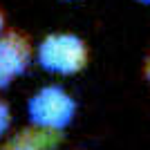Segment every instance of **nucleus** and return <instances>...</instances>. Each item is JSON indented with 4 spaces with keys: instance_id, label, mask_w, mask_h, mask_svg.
Instances as JSON below:
<instances>
[{
    "instance_id": "nucleus-1",
    "label": "nucleus",
    "mask_w": 150,
    "mask_h": 150,
    "mask_svg": "<svg viewBox=\"0 0 150 150\" xmlns=\"http://www.w3.org/2000/svg\"><path fill=\"white\" fill-rule=\"evenodd\" d=\"M88 61V45L76 34H50L38 47L40 67L47 72H54V74H79L81 69H85Z\"/></svg>"
},
{
    "instance_id": "nucleus-2",
    "label": "nucleus",
    "mask_w": 150,
    "mask_h": 150,
    "mask_svg": "<svg viewBox=\"0 0 150 150\" xmlns=\"http://www.w3.org/2000/svg\"><path fill=\"white\" fill-rule=\"evenodd\" d=\"M27 112L34 125L50 128V130H65L76 117V101L67 90L58 85H47L38 90L27 103Z\"/></svg>"
},
{
    "instance_id": "nucleus-3",
    "label": "nucleus",
    "mask_w": 150,
    "mask_h": 150,
    "mask_svg": "<svg viewBox=\"0 0 150 150\" xmlns=\"http://www.w3.org/2000/svg\"><path fill=\"white\" fill-rule=\"evenodd\" d=\"M31 61V45L20 31L0 34V88H5L13 79H18Z\"/></svg>"
},
{
    "instance_id": "nucleus-4",
    "label": "nucleus",
    "mask_w": 150,
    "mask_h": 150,
    "mask_svg": "<svg viewBox=\"0 0 150 150\" xmlns=\"http://www.w3.org/2000/svg\"><path fill=\"white\" fill-rule=\"evenodd\" d=\"M61 141L63 137L58 130L34 125V128H27V130H20L18 134H13L2 146V150H56Z\"/></svg>"
},
{
    "instance_id": "nucleus-5",
    "label": "nucleus",
    "mask_w": 150,
    "mask_h": 150,
    "mask_svg": "<svg viewBox=\"0 0 150 150\" xmlns=\"http://www.w3.org/2000/svg\"><path fill=\"white\" fill-rule=\"evenodd\" d=\"M9 125H11V110H9V105L5 101L0 99V137L9 130Z\"/></svg>"
},
{
    "instance_id": "nucleus-6",
    "label": "nucleus",
    "mask_w": 150,
    "mask_h": 150,
    "mask_svg": "<svg viewBox=\"0 0 150 150\" xmlns=\"http://www.w3.org/2000/svg\"><path fill=\"white\" fill-rule=\"evenodd\" d=\"M2 31H5V13L0 11V34H2Z\"/></svg>"
},
{
    "instance_id": "nucleus-7",
    "label": "nucleus",
    "mask_w": 150,
    "mask_h": 150,
    "mask_svg": "<svg viewBox=\"0 0 150 150\" xmlns=\"http://www.w3.org/2000/svg\"><path fill=\"white\" fill-rule=\"evenodd\" d=\"M144 72H146V79H148V81H150V58H148V61H146V69H144Z\"/></svg>"
},
{
    "instance_id": "nucleus-8",
    "label": "nucleus",
    "mask_w": 150,
    "mask_h": 150,
    "mask_svg": "<svg viewBox=\"0 0 150 150\" xmlns=\"http://www.w3.org/2000/svg\"><path fill=\"white\" fill-rule=\"evenodd\" d=\"M137 2H141V5H150V0H137Z\"/></svg>"
}]
</instances>
